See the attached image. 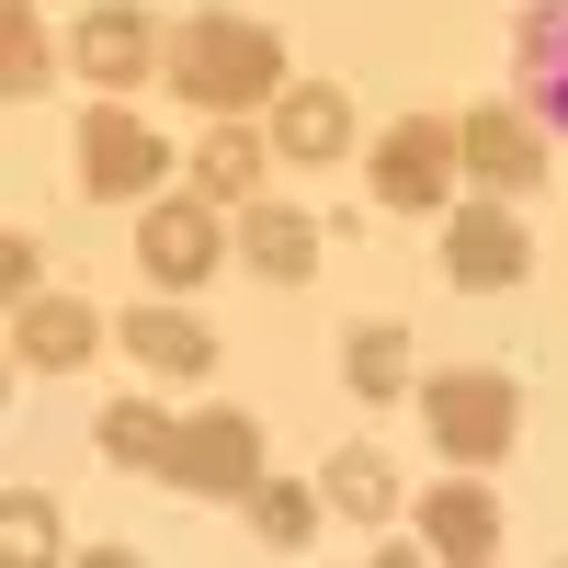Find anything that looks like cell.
Segmentation results:
<instances>
[{
    "instance_id": "cell-1",
    "label": "cell",
    "mask_w": 568,
    "mask_h": 568,
    "mask_svg": "<svg viewBox=\"0 0 568 568\" xmlns=\"http://www.w3.org/2000/svg\"><path fill=\"white\" fill-rule=\"evenodd\" d=\"M171 80L194 91L205 114H240V103H273L284 91V45L262 23H240V12H194L171 34Z\"/></svg>"
},
{
    "instance_id": "cell-2",
    "label": "cell",
    "mask_w": 568,
    "mask_h": 568,
    "mask_svg": "<svg viewBox=\"0 0 568 568\" xmlns=\"http://www.w3.org/2000/svg\"><path fill=\"white\" fill-rule=\"evenodd\" d=\"M160 478L194 489V500H251V489H262V420H251V409H205V420H182Z\"/></svg>"
},
{
    "instance_id": "cell-3",
    "label": "cell",
    "mask_w": 568,
    "mask_h": 568,
    "mask_svg": "<svg viewBox=\"0 0 568 568\" xmlns=\"http://www.w3.org/2000/svg\"><path fill=\"white\" fill-rule=\"evenodd\" d=\"M444 171H455V125L398 114L387 136H375V205H387V216H433L444 205Z\"/></svg>"
},
{
    "instance_id": "cell-4",
    "label": "cell",
    "mask_w": 568,
    "mask_h": 568,
    "mask_svg": "<svg viewBox=\"0 0 568 568\" xmlns=\"http://www.w3.org/2000/svg\"><path fill=\"white\" fill-rule=\"evenodd\" d=\"M511 91L546 136H568V0H524L511 23Z\"/></svg>"
},
{
    "instance_id": "cell-5",
    "label": "cell",
    "mask_w": 568,
    "mask_h": 568,
    "mask_svg": "<svg viewBox=\"0 0 568 568\" xmlns=\"http://www.w3.org/2000/svg\"><path fill=\"white\" fill-rule=\"evenodd\" d=\"M444 273L478 296V284H524L535 273V240H524V216L511 205H466L455 227H444Z\"/></svg>"
},
{
    "instance_id": "cell-6",
    "label": "cell",
    "mask_w": 568,
    "mask_h": 568,
    "mask_svg": "<svg viewBox=\"0 0 568 568\" xmlns=\"http://www.w3.org/2000/svg\"><path fill=\"white\" fill-rule=\"evenodd\" d=\"M455 160L478 171L489 194H524V182H546V125L489 103V114H466V125H455Z\"/></svg>"
},
{
    "instance_id": "cell-7",
    "label": "cell",
    "mask_w": 568,
    "mask_h": 568,
    "mask_svg": "<svg viewBox=\"0 0 568 568\" xmlns=\"http://www.w3.org/2000/svg\"><path fill=\"white\" fill-rule=\"evenodd\" d=\"M433 444L466 455V466L500 455L511 444V375H444V387H433Z\"/></svg>"
},
{
    "instance_id": "cell-8",
    "label": "cell",
    "mask_w": 568,
    "mask_h": 568,
    "mask_svg": "<svg viewBox=\"0 0 568 568\" xmlns=\"http://www.w3.org/2000/svg\"><path fill=\"white\" fill-rule=\"evenodd\" d=\"M216 194H171V205H149L136 216V262H149L160 284H205L216 273V216H205Z\"/></svg>"
},
{
    "instance_id": "cell-9",
    "label": "cell",
    "mask_w": 568,
    "mask_h": 568,
    "mask_svg": "<svg viewBox=\"0 0 568 568\" xmlns=\"http://www.w3.org/2000/svg\"><path fill=\"white\" fill-rule=\"evenodd\" d=\"M91 342H103V318H91L80 296H23V307H12V353H23L34 375L91 364Z\"/></svg>"
},
{
    "instance_id": "cell-10",
    "label": "cell",
    "mask_w": 568,
    "mask_h": 568,
    "mask_svg": "<svg viewBox=\"0 0 568 568\" xmlns=\"http://www.w3.org/2000/svg\"><path fill=\"white\" fill-rule=\"evenodd\" d=\"M80 171H91V194H149V182H160V136L103 103V114L80 125Z\"/></svg>"
},
{
    "instance_id": "cell-11",
    "label": "cell",
    "mask_w": 568,
    "mask_h": 568,
    "mask_svg": "<svg viewBox=\"0 0 568 568\" xmlns=\"http://www.w3.org/2000/svg\"><path fill=\"white\" fill-rule=\"evenodd\" d=\"M420 535H433V557H455V568H478V557L500 546V500H489L478 478H444L433 500H420Z\"/></svg>"
},
{
    "instance_id": "cell-12",
    "label": "cell",
    "mask_w": 568,
    "mask_h": 568,
    "mask_svg": "<svg viewBox=\"0 0 568 568\" xmlns=\"http://www.w3.org/2000/svg\"><path fill=\"white\" fill-rule=\"evenodd\" d=\"M273 149H284V160H342V149H353V103H342V91H318V80H296V91L273 103Z\"/></svg>"
},
{
    "instance_id": "cell-13",
    "label": "cell",
    "mask_w": 568,
    "mask_h": 568,
    "mask_svg": "<svg viewBox=\"0 0 568 568\" xmlns=\"http://www.w3.org/2000/svg\"><path fill=\"white\" fill-rule=\"evenodd\" d=\"M125 353L149 364V375H205V364H216V329L182 318V307H136V318H125Z\"/></svg>"
},
{
    "instance_id": "cell-14",
    "label": "cell",
    "mask_w": 568,
    "mask_h": 568,
    "mask_svg": "<svg viewBox=\"0 0 568 568\" xmlns=\"http://www.w3.org/2000/svg\"><path fill=\"white\" fill-rule=\"evenodd\" d=\"M240 251H251V273H262V284H307V262H318V227H307L296 205H251Z\"/></svg>"
},
{
    "instance_id": "cell-15",
    "label": "cell",
    "mask_w": 568,
    "mask_h": 568,
    "mask_svg": "<svg viewBox=\"0 0 568 568\" xmlns=\"http://www.w3.org/2000/svg\"><path fill=\"white\" fill-rule=\"evenodd\" d=\"M69 58H80L91 80H103V91H125L136 69H149V12H125V0H114V12H91V23H80V45H69Z\"/></svg>"
},
{
    "instance_id": "cell-16",
    "label": "cell",
    "mask_w": 568,
    "mask_h": 568,
    "mask_svg": "<svg viewBox=\"0 0 568 568\" xmlns=\"http://www.w3.org/2000/svg\"><path fill=\"white\" fill-rule=\"evenodd\" d=\"M342 387H353V398H398V387H409V342H398L387 318H364L353 342H342Z\"/></svg>"
},
{
    "instance_id": "cell-17",
    "label": "cell",
    "mask_w": 568,
    "mask_h": 568,
    "mask_svg": "<svg viewBox=\"0 0 568 568\" xmlns=\"http://www.w3.org/2000/svg\"><path fill=\"white\" fill-rule=\"evenodd\" d=\"M387 500H398L387 455H364V444H342V455H329V511H353V524H387Z\"/></svg>"
},
{
    "instance_id": "cell-18",
    "label": "cell",
    "mask_w": 568,
    "mask_h": 568,
    "mask_svg": "<svg viewBox=\"0 0 568 568\" xmlns=\"http://www.w3.org/2000/svg\"><path fill=\"white\" fill-rule=\"evenodd\" d=\"M171 433H182V420H160L149 398H114L103 409V455L114 466H171Z\"/></svg>"
},
{
    "instance_id": "cell-19",
    "label": "cell",
    "mask_w": 568,
    "mask_h": 568,
    "mask_svg": "<svg viewBox=\"0 0 568 568\" xmlns=\"http://www.w3.org/2000/svg\"><path fill=\"white\" fill-rule=\"evenodd\" d=\"M34 80H45V34H34V12L12 0V12H0V91H12V103H23Z\"/></svg>"
},
{
    "instance_id": "cell-20",
    "label": "cell",
    "mask_w": 568,
    "mask_h": 568,
    "mask_svg": "<svg viewBox=\"0 0 568 568\" xmlns=\"http://www.w3.org/2000/svg\"><path fill=\"white\" fill-rule=\"evenodd\" d=\"M251 524H262V546H307L318 500H307V489H284V478H262V489H251Z\"/></svg>"
},
{
    "instance_id": "cell-21",
    "label": "cell",
    "mask_w": 568,
    "mask_h": 568,
    "mask_svg": "<svg viewBox=\"0 0 568 568\" xmlns=\"http://www.w3.org/2000/svg\"><path fill=\"white\" fill-rule=\"evenodd\" d=\"M251 182H262V136L216 125V136H205V194H251Z\"/></svg>"
},
{
    "instance_id": "cell-22",
    "label": "cell",
    "mask_w": 568,
    "mask_h": 568,
    "mask_svg": "<svg viewBox=\"0 0 568 568\" xmlns=\"http://www.w3.org/2000/svg\"><path fill=\"white\" fill-rule=\"evenodd\" d=\"M0 546H12V557H58V511H45L34 489H12V500H0Z\"/></svg>"
},
{
    "instance_id": "cell-23",
    "label": "cell",
    "mask_w": 568,
    "mask_h": 568,
    "mask_svg": "<svg viewBox=\"0 0 568 568\" xmlns=\"http://www.w3.org/2000/svg\"><path fill=\"white\" fill-rule=\"evenodd\" d=\"M0 284H12V307H23V284H34V240H23V227L0 240Z\"/></svg>"
}]
</instances>
